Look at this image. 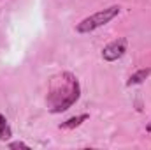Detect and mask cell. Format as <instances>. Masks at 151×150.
<instances>
[{"mask_svg": "<svg viewBox=\"0 0 151 150\" xmlns=\"http://www.w3.org/2000/svg\"><path fill=\"white\" fill-rule=\"evenodd\" d=\"M118 14H119V5H111V7L104 9V11H99V12H95V14L84 18L83 21H79L77 27H76V30H77L79 34H90V32H93V30H97V28L107 25V23H109L113 18H116Z\"/></svg>", "mask_w": 151, "mask_h": 150, "instance_id": "7a4b0ae2", "label": "cell"}, {"mask_svg": "<svg viewBox=\"0 0 151 150\" xmlns=\"http://www.w3.org/2000/svg\"><path fill=\"white\" fill-rule=\"evenodd\" d=\"M125 51H127V39L119 37L116 41H113V42H109L102 50V58L107 60V62H114V60L121 58L125 55Z\"/></svg>", "mask_w": 151, "mask_h": 150, "instance_id": "3957f363", "label": "cell"}, {"mask_svg": "<svg viewBox=\"0 0 151 150\" xmlns=\"http://www.w3.org/2000/svg\"><path fill=\"white\" fill-rule=\"evenodd\" d=\"M81 95L79 81L70 73H62L58 78H55L53 87L47 95V104L51 113H62L69 110Z\"/></svg>", "mask_w": 151, "mask_h": 150, "instance_id": "6da1fadb", "label": "cell"}, {"mask_svg": "<svg viewBox=\"0 0 151 150\" xmlns=\"http://www.w3.org/2000/svg\"><path fill=\"white\" fill-rule=\"evenodd\" d=\"M150 74H151V69H139L137 73H134V74L128 78L127 85H128V87H132V85H139V83H142L144 79H148V76Z\"/></svg>", "mask_w": 151, "mask_h": 150, "instance_id": "5b68a950", "label": "cell"}, {"mask_svg": "<svg viewBox=\"0 0 151 150\" xmlns=\"http://www.w3.org/2000/svg\"><path fill=\"white\" fill-rule=\"evenodd\" d=\"M88 120V115H77V117H70L69 120L62 122L60 124V129H74V127H79L83 122Z\"/></svg>", "mask_w": 151, "mask_h": 150, "instance_id": "277c9868", "label": "cell"}, {"mask_svg": "<svg viewBox=\"0 0 151 150\" xmlns=\"http://www.w3.org/2000/svg\"><path fill=\"white\" fill-rule=\"evenodd\" d=\"M146 131H148V133H151V122L148 124V125H146Z\"/></svg>", "mask_w": 151, "mask_h": 150, "instance_id": "9c48e42d", "label": "cell"}, {"mask_svg": "<svg viewBox=\"0 0 151 150\" xmlns=\"http://www.w3.org/2000/svg\"><path fill=\"white\" fill-rule=\"evenodd\" d=\"M11 136H12V131H11V127L7 125V122H5V124H0V140L5 141V140H9Z\"/></svg>", "mask_w": 151, "mask_h": 150, "instance_id": "8992f818", "label": "cell"}, {"mask_svg": "<svg viewBox=\"0 0 151 150\" xmlns=\"http://www.w3.org/2000/svg\"><path fill=\"white\" fill-rule=\"evenodd\" d=\"M5 122H7V120H5V117H4V115H0V124H5Z\"/></svg>", "mask_w": 151, "mask_h": 150, "instance_id": "ba28073f", "label": "cell"}, {"mask_svg": "<svg viewBox=\"0 0 151 150\" xmlns=\"http://www.w3.org/2000/svg\"><path fill=\"white\" fill-rule=\"evenodd\" d=\"M9 149H25V150H28V145L27 143H23V141H12V143H9Z\"/></svg>", "mask_w": 151, "mask_h": 150, "instance_id": "52a82bcc", "label": "cell"}]
</instances>
